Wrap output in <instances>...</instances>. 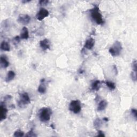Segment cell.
<instances>
[{
    "label": "cell",
    "mask_w": 137,
    "mask_h": 137,
    "mask_svg": "<svg viewBox=\"0 0 137 137\" xmlns=\"http://www.w3.org/2000/svg\"><path fill=\"white\" fill-rule=\"evenodd\" d=\"M90 12L92 18L98 25H103L104 24L102 16L98 6H94V8L90 10Z\"/></svg>",
    "instance_id": "cell-1"
},
{
    "label": "cell",
    "mask_w": 137,
    "mask_h": 137,
    "mask_svg": "<svg viewBox=\"0 0 137 137\" xmlns=\"http://www.w3.org/2000/svg\"><path fill=\"white\" fill-rule=\"evenodd\" d=\"M122 50V45L121 43L116 41L114 43V44L109 48V52L111 56L113 57H116L119 56Z\"/></svg>",
    "instance_id": "cell-2"
},
{
    "label": "cell",
    "mask_w": 137,
    "mask_h": 137,
    "mask_svg": "<svg viewBox=\"0 0 137 137\" xmlns=\"http://www.w3.org/2000/svg\"><path fill=\"white\" fill-rule=\"evenodd\" d=\"M52 110L49 108H43L39 112V119L42 122H48L51 118Z\"/></svg>",
    "instance_id": "cell-3"
},
{
    "label": "cell",
    "mask_w": 137,
    "mask_h": 137,
    "mask_svg": "<svg viewBox=\"0 0 137 137\" xmlns=\"http://www.w3.org/2000/svg\"><path fill=\"white\" fill-rule=\"evenodd\" d=\"M69 110L76 114L80 112L82 110V106L80 101L78 100L72 101L69 106Z\"/></svg>",
    "instance_id": "cell-4"
},
{
    "label": "cell",
    "mask_w": 137,
    "mask_h": 137,
    "mask_svg": "<svg viewBox=\"0 0 137 137\" xmlns=\"http://www.w3.org/2000/svg\"><path fill=\"white\" fill-rule=\"evenodd\" d=\"M31 102L30 98L28 95V93L26 92L22 93L20 94L19 100L18 101V106L20 107L25 106Z\"/></svg>",
    "instance_id": "cell-5"
},
{
    "label": "cell",
    "mask_w": 137,
    "mask_h": 137,
    "mask_svg": "<svg viewBox=\"0 0 137 137\" xmlns=\"http://www.w3.org/2000/svg\"><path fill=\"white\" fill-rule=\"evenodd\" d=\"M30 20L31 17L26 14H20L17 19L18 22L24 25L29 24Z\"/></svg>",
    "instance_id": "cell-6"
},
{
    "label": "cell",
    "mask_w": 137,
    "mask_h": 137,
    "mask_svg": "<svg viewBox=\"0 0 137 137\" xmlns=\"http://www.w3.org/2000/svg\"><path fill=\"white\" fill-rule=\"evenodd\" d=\"M49 11L47 9L45 8H41L36 15V18H37V20L41 21L47 17L49 16Z\"/></svg>",
    "instance_id": "cell-7"
},
{
    "label": "cell",
    "mask_w": 137,
    "mask_h": 137,
    "mask_svg": "<svg viewBox=\"0 0 137 137\" xmlns=\"http://www.w3.org/2000/svg\"><path fill=\"white\" fill-rule=\"evenodd\" d=\"M1 112H0V119L1 121H2L6 118L7 113H8V109L6 107V106L4 102H1Z\"/></svg>",
    "instance_id": "cell-8"
},
{
    "label": "cell",
    "mask_w": 137,
    "mask_h": 137,
    "mask_svg": "<svg viewBox=\"0 0 137 137\" xmlns=\"http://www.w3.org/2000/svg\"><path fill=\"white\" fill-rule=\"evenodd\" d=\"M40 46L43 50H47L50 49V41L47 39H45L40 41Z\"/></svg>",
    "instance_id": "cell-9"
},
{
    "label": "cell",
    "mask_w": 137,
    "mask_h": 137,
    "mask_svg": "<svg viewBox=\"0 0 137 137\" xmlns=\"http://www.w3.org/2000/svg\"><path fill=\"white\" fill-rule=\"evenodd\" d=\"M95 45V40L92 38H90L86 41L84 47L88 50H91Z\"/></svg>",
    "instance_id": "cell-10"
},
{
    "label": "cell",
    "mask_w": 137,
    "mask_h": 137,
    "mask_svg": "<svg viewBox=\"0 0 137 137\" xmlns=\"http://www.w3.org/2000/svg\"><path fill=\"white\" fill-rule=\"evenodd\" d=\"M47 90V87L45 84V79H42L40 81V84L39 86L38 91L40 94H44L46 93Z\"/></svg>",
    "instance_id": "cell-11"
},
{
    "label": "cell",
    "mask_w": 137,
    "mask_h": 137,
    "mask_svg": "<svg viewBox=\"0 0 137 137\" xmlns=\"http://www.w3.org/2000/svg\"><path fill=\"white\" fill-rule=\"evenodd\" d=\"M20 37L21 39L23 40H27L29 38V32H28V30L26 27H24L22 28L20 32Z\"/></svg>",
    "instance_id": "cell-12"
},
{
    "label": "cell",
    "mask_w": 137,
    "mask_h": 137,
    "mask_svg": "<svg viewBox=\"0 0 137 137\" xmlns=\"http://www.w3.org/2000/svg\"><path fill=\"white\" fill-rule=\"evenodd\" d=\"M0 61H1V66L2 68H6L9 67V62L6 56L2 55L0 58Z\"/></svg>",
    "instance_id": "cell-13"
},
{
    "label": "cell",
    "mask_w": 137,
    "mask_h": 137,
    "mask_svg": "<svg viewBox=\"0 0 137 137\" xmlns=\"http://www.w3.org/2000/svg\"><path fill=\"white\" fill-rule=\"evenodd\" d=\"M107 106H108V102L106 101V100H101L98 104V111H101L105 110Z\"/></svg>",
    "instance_id": "cell-14"
},
{
    "label": "cell",
    "mask_w": 137,
    "mask_h": 137,
    "mask_svg": "<svg viewBox=\"0 0 137 137\" xmlns=\"http://www.w3.org/2000/svg\"><path fill=\"white\" fill-rule=\"evenodd\" d=\"M15 73L13 71H9L5 78V82H10L12 81L13 79L15 77Z\"/></svg>",
    "instance_id": "cell-15"
},
{
    "label": "cell",
    "mask_w": 137,
    "mask_h": 137,
    "mask_svg": "<svg viewBox=\"0 0 137 137\" xmlns=\"http://www.w3.org/2000/svg\"><path fill=\"white\" fill-rule=\"evenodd\" d=\"M1 49L3 51L9 52L10 50V46L8 42L3 41L1 44Z\"/></svg>",
    "instance_id": "cell-16"
},
{
    "label": "cell",
    "mask_w": 137,
    "mask_h": 137,
    "mask_svg": "<svg viewBox=\"0 0 137 137\" xmlns=\"http://www.w3.org/2000/svg\"><path fill=\"white\" fill-rule=\"evenodd\" d=\"M100 85H101V82L100 80H96L95 81H94L91 85L92 90L95 91H98L100 88L101 86Z\"/></svg>",
    "instance_id": "cell-17"
},
{
    "label": "cell",
    "mask_w": 137,
    "mask_h": 137,
    "mask_svg": "<svg viewBox=\"0 0 137 137\" xmlns=\"http://www.w3.org/2000/svg\"><path fill=\"white\" fill-rule=\"evenodd\" d=\"M102 125V121L101 120L100 118H96L94 120V127L97 129L99 130L101 127Z\"/></svg>",
    "instance_id": "cell-18"
},
{
    "label": "cell",
    "mask_w": 137,
    "mask_h": 137,
    "mask_svg": "<svg viewBox=\"0 0 137 137\" xmlns=\"http://www.w3.org/2000/svg\"><path fill=\"white\" fill-rule=\"evenodd\" d=\"M104 83L106 85H107V87L109 88V89L111 91H113L116 88V85H115V84L113 82L107 80V81H105Z\"/></svg>",
    "instance_id": "cell-19"
},
{
    "label": "cell",
    "mask_w": 137,
    "mask_h": 137,
    "mask_svg": "<svg viewBox=\"0 0 137 137\" xmlns=\"http://www.w3.org/2000/svg\"><path fill=\"white\" fill-rule=\"evenodd\" d=\"M24 135V132L20 131V130L16 131L13 134V136L15 137H21V136H23Z\"/></svg>",
    "instance_id": "cell-20"
},
{
    "label": "cell",
    "mask_w": 137,
    "mask_h": 137,
    "mask_svg": "<svg viewBox=\"0 0 137 137\" xmlns=\"http://www.w3.org/2000/svg\"><path fill=\"white\" fill-rule=\"evenodd\" d=\"M26 136H29V137H34V136H37V135L35 133V132L33 131V130H31L29 132H28L26 134Z\"/></svg>",
    "instance_id": "cell-21"
},
{
    "label": "cell",
    "mask_w": 137,
    "mask_h": 137,
    "mask_svg": "<svg viewBox=\"0 0 137 137\" xmlns=\"http://www.w3.org/2000/svg\"><path fill=\"white\" fill-rule=\"evenodd\" d=\"M131 77L132 80L133 82H136L137 80V76H136V72L132 71L131 74Z\"/></svg>",
    "instance_id": "cell-22"
},
{
    "label": "cell",
    "mask_w": 137,
    "mask_h": 137,
    "mask_svg": "<svg viewBox=\"0 0 137 137\" xmlns=\"http://www.w3.org/2000/svg\"><path fill=\"white\" fill-rule=\"evenodd\" d=\"M21 40V38L19 36H16V37H15L13 39V42L14 43V45H17L20 42Z\"/></svg>",
    "instance_id": "cell-23"
},
{
    "label": "cell",
    "mask_w": 137,
    "mask_h": 137,
    "mask_svg": "<svg viewBox=\"0 0 137 137\" xmlns=\"http://www.w3.org/2000/svg\"><path fill=\"white\" fill-rule=\"evenodd\" d=\"M132 68L133 71H137V62L136 60H134L132 63Z\"/></svg>",
    "instance_id": "cell-24"
},
{
    "label": "cell",
    "mask_w": 137,
    "mask_h": 137,
    "mask_svg": "<svg viewBox=\"0 0 137 137\" xmlns=\"http://www.w3.org/2000/svg\"><path fill=\"white\" fill-rule=\"evenodd\" d=\"M49 3L48 1H47V0H41V1H39V4L41 6H45L48 4Z\"/></svg>",
    "instance_id": "cell-25"
},
{
    "label": "cell",
    "mask_w": 137,
    "mask_h": 137,
    "mask_svg": "<svg viewBox=\"0 0 137 137\" xmlns=\"http://www.w3.org/2000/svg\"><path fill=\"white\" fill-rule=\"evenodd\" d=\"M131 114L133 115L134 118L136 119L137 118V110L135 109H132L131 110Z\"/></svg>",
    "instance_id": "cell-26"
},
{
    "label": "cell",
    "mask_w": 137,
    "mask_h": 137,
    "mask_svg": "<svg viewBox=\"0 0 137 137\" xmlns=\"http://www.w3.org/2000/svg\"><path fill=\"white\" fill-rule=\"evenodd\" d=\"M97 136H105V135H104V134L103 131H101V130H98Z\"/></svg>",
    "instance_id": "cell-27"
},
{
    "label": "cell",
    "mask_w": 137,
    "mask_h": 137,
    "mask_svg": "<svg viewBox=\"0 0 137 137\" xmlns=\"http://www.w3.org/2000/svg\"><path fill=\"white\" fill-rule=\"evenodd\" d=\"M12 96H11L10 95H6L4 97V101H8V100H11L12 99Z\"/></svg>",
    "instance_id": "cell-28"
},
{
    "label": "cell",
    "mask_w": 137,
    "mask_h": 137,
    "mask_svg": "<svg viewBox=\"0 0 137 137\" xmlns=\"http://www.w3.org/2000/svg\"><path fill=\"white\" fill-rule=\"evenodd\" d=\"M103 120L104 121H105V122H108V120H109V119H108L107 117H104V118H103Z\"/></svg>",
    "instance_id": "cell-29"
},
{
    "label": "cell",
    "mask_w": 137,
    "mask_h": 137,
    "mask_svg": "<svg viewBox=\"0 0 137 137\" xmlns=\"http://www.w3.org/2000/svg\"><path fill=\"white\" fill-rule=\"evenodd\" d=\"M30 1H22V3H27V2H30Z\"/></svg>",
    "instance_id": "cell-30"
}]
</instances>
